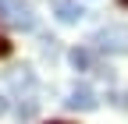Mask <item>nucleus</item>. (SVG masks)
Masks as SVG:
<instances>
[{"label":"nucleus","instance_id":"nucleus-1","mask_svg":"<svg viewBox=\"0 0 128 124\" xmlns=\"http://www.w3.org/2000/svg\"><path fill=\"white\" fill-rule=\"evenodd\" d=\"M0 21L18 28V32H32L36 28V11L28 0H0Z\"/></svg>","mask_w":128,"mask_h":124},{"label":"nucleus","instance_id":"nucleus-2","mask_svg":"<svg viewBox=\"0 0 128 124\" xmlns=\"http://www.w3.org/2000/svg\"><path fill=\"white\" fill-rule=\"evenodd\" d=\"M103 53H128V25H107L92 39Z\"/></svg>","mask_w":128,"mask_h":124},{"label":"nucleus","instance_id":"nucleus-3","mask_svg":"<svg viewBox=\"0 0 128 124\" xmlns=\"http://www.w3.org/2000/svg\"><path fill=\"white\" fill-rule=\"evenodd\" d=\"M54 14H57L60 25H78V21L86 18V7L78 4V0H57V4H54Z\"/></svg>","mask_w":128,"mask_h":124},{"label":"nucleus","instance_id":"nucleus-4","mask_svg":"<svg viewBox=\"0 0 128 124\" xmlns=\"http://www.w3.org/2000/svg\"><path fill=\"white\" fill-rule=\"evenodd\" d=\"M64 103H68L71 110H86V114L100 106V99H96V92H92V89H86V85H75V89L68 92V99H64Z\"/></svg>","mask_w":128,"mask_h":124},{"label":"nucleus","instance_id":"nucleus-5","mask_svg":"<svg viewBox=\"0 0 128 124\" xmlns=\"http://www.w3.org/2000/svg\"><path fill=\"white\" fill-rule=\"evenodd\" d=\"M68 60H71L75 71H92V53L86 50V46H75V50L68 53Z\"/></svg>","mask_w":128,"mask_h":124},{"label":"nucleus","instance_id":"nucleus-6","mask_svg":"<svg viewBox=\"0 0 128 124\" xmlns=\"http://www.w3.org/2000/svg\"><path fill=\"white\" fill-rule=\"evenodd\" d=\"M0 57H11V43L7 39H0Z\"/></svg>","mask_w":128,"mask_h":124},{"label":"nucleus","instance_id":"nucleus-7","mask_svg":"<svg viewBox=\"0 0 128 124\" xmlns=\"http://www.w3.org/2000/svg\"><path fill=\"white\" fill-rule=\"evenodd\" d=\"M4 114H7V99L0 96V117H4Z\"/></svg>","mask_w":128,"mask_h":124},{"label":"nucleus","instance_id":"nucleus-8","mask_svg":"<svg viewBox=\"0 0 128 124\" xmlns=\"http://www.w3.org/2000/svg\"><path fill=\"white\" fill-rule=\"evenodd\" d=\"M46 124H64V121H46Z\"/></svg>","mask_w":128,"mask_h":124}]
</instances>
